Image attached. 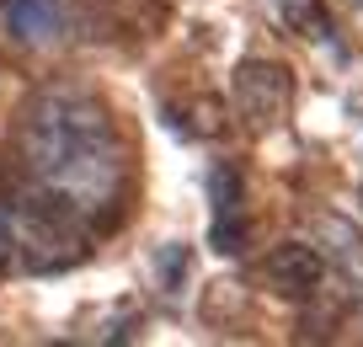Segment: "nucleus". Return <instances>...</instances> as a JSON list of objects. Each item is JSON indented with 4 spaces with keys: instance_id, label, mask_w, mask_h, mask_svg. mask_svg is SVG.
<instances>
[{
    "instance_id": "obj_1",
    "label": "nucleus",
    "mask_w": 363,
    "mask_h": 347,
    "mask_svg": "<svg viewBox=\"0 0 363 347\" xmlns=\"http://www.w3.org/2000/svg\"><path fill=\"white\" fill-rule=\"evenodd\" d=\"M16 145H22V160L38 177V187L69 203L80 219H96L118 203L123 150H118L107 107L91 91L59 86L33 97L16 128Z\"/></svg>"
},
{
    "instance_id": "obj_2",
    "label": "nucleus",
    "mask_w": 363,
    "mask_h": 347,
    "mask_svg": "<svg viewBox=\"0 0 363 347\" xmlns=\"http://www.w3.org/2000/svg\"><path fill=\"white\" fill-rule=\"evenodd\" d=\"M16 230V251L33 272H65L86 257V230H80V214L69 203H59L54 192L38 187L22 209L11 214Z\"/></svg>"
},
{
    "instance_id": "obj_3",
    "label": "nucleus",
    "mask_w": 363,
    "mask_h": 347,
    "mask_svg": "<svg viewBox=\"0 0 363 347\" xmlns=\"http://www.w3.org/2000/svg\"><path fill=\"white\" fill-rule=\"evenodd\" d=\"M289 70L284 65H272V59H246V65L235 70V107H240V118L246 123H257V128H267V123H278L289 112Z\"/></svg>"
},
{
    "instance_id": "obj_4",
    "label": "nucleus",
    "mask_w": 363,
    "mask_h": 347,
    "mask_svg": "<svg viewBox=\"0 0 363 347\" xmlns=\"http://www.w3.org/2000/svg\"><path fill=\"white\" fill-rule=\"evenodd\" d=\"M262 272H267V283H272L278 294H294V299H305V294L320 289V278H326V262H320V251L305 246V241H284V246H272V251H267Z\"/></svg>"
},
{
    "instance_id": "obj_5",
    "label": "nucleus",
    "mask_w": 363,
    "mask_h": 347,
    "mask_svg": "<svg viewBox=\"0 0 363 347\" xmlns=\"http://www.w3.org/2000/svg\"><path fill=\"white\" fill-rule=\"evenodd\" d=\"M11 33L27 43H54L59 38V6L54 0H11Z\"/></svg>"
},
{
    "instance_id": "obj_6",
    "label": "nucleus",
    "mask_w": 363,
    "mask_h": 347,
    "mask_svg": "<svg viewBox=\"0 0 363 347\" xmlns=\"http://www.w3.org/2000/svg\"><path fill=\"white\" fill-rule=\"evenodd\" d=\"M320 236H326V241H337L342 268H347L352 278L363 283V236H358V230H352L347 219H331V214H326V219H320Z\"/></svg>"
},
{
    "instance_id": "obj_7",
    "label": "nucleus",
    "mask_w": 363,
    "mask_h": 347,
    "mask_svg": "<svg viewBox=\"0 0 363 347\" xmlns=\"http://www.w3.org/2000/svg\"><path fill=\"white\" fill-rule=\"evenodd\" d=\"M208 198H214V219L219 214H240V177H235V166H214L208 171Z\"/></svg>"
},
{
    "instance_id": "obj_8",
    "label": "nucleus",
    "mask_w": 363,
    "mask_h": 347,
    "mask_svg": "<svg viewBox=\"0 0 363 347\" xmlns=\"http://www.w3.org/2000/svg\"><path fill=\"white\" fill-rule=\"evenodd\" d=\"M208 241H214L219 257H235V251L246 246V224H240V214H219V219H214V236H208Z\"/></svg>"
},
{
    "instance_id": "obj_9",
    "label": "nucleus",
    "mask_w": 363,
    "mask_h": 347,
    "mask_svg": "<svg viewBox=\"0 0 363 347\" xmlns=\"http://www.w3.org/2000/svg\"><path fill=\"white\" fill-rule=\"evenodd\" d=\"M155 268H160V283H166V289H177V283L187 278V246H182V241H171V246H160Z\"/></svg>"
},
{
    "instance_id": "obj_10",
    "label": "nucleus",
    "mask_w": 363,
    "mask_h": 347,
    "mask_svg": "<svg viewBox=\"0 0 363 347\" xmlns=\"http://www.w3.org/2000/svg\"><path fill=\"white\" fill-rule=\"evenodd\" d=\"M11 257H16V230H11V214L0 209V272H11Z\"/></svg>"
}]
</instances>
